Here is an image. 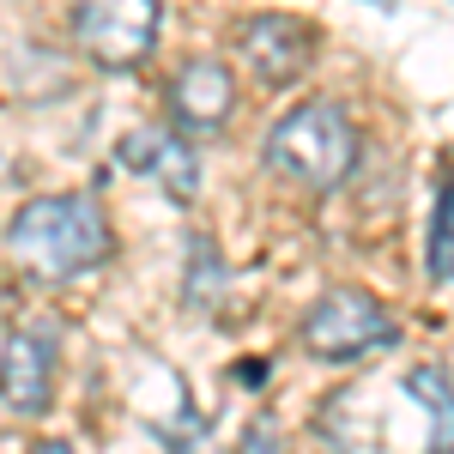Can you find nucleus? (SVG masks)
Returning <instances> with one entry per match:
<instances>
[{
  "label": "nucleus",
  "instance_id": "obj_10",
  "mask_svg": "<svg viewBox=\"0 0 454 454\" xmlns=\"http://www.w3.org/2000/svg\"><path fill=\"white\" fill-rule=\"evenodd\" d=\"M430 279L436 285H454V170L436 182V207H430Z\"/></svg>",
  "mask_w": 454,
  "mask_h": 454
},
{
  "label": "nucleus",
  "instance_id": "obj_6",
  "mask_svg": "<svg viewBox=\"0 0 454 454\" xmlns=\"http://www.w3.org/2000/svg\"><path fill=\"white\" fill-rule=\"evenodd\" d=\"M170 121L182 140H212L231 115H237V79L224 61H212V55H194V61H182L170 79Z\"/></svg>",
  "mask_w": 454,
  "mask_h": 454
},
{
  "label": "nucleus",
  "instance_id": "obj_1",
  "mask_svg": "<svg viewBox=\"0 0 454 454\" xmlns=\"http://www.w3.org/2000/svg\"><path fill=\"white\" fill-rule=\"evenodd\" d=\"M6 248L36 279H79L109 261V218L85 194H36L6 224Z\"/></svg>",
  "mask_w": 454,
  "mask_h": 454
},
{
  "label": "nucleus",
  "instance_id": "obj_4",
  "mask_svg": "<svg viewBox=\"0 0 454 454\" xmlns=\"http://www.w3.org/2000/svg\"><path fill=\"white\" fill-rule=\"evenodd\" d=\"M394 340H400L394 315H387L370 291H357V285L327 291V297L303 315V346H309V357H321V364H357V357H370V351H387Z\"/></svg>",
  "mask_w": 454,
  "mask_h": 454
},
{
  "label": "nucleus",
  "instance_id": "obj_2",
  "mask_svg": "<svg viewBox=\"0 0 454 454\" xmlns=\"http://www.w3.org/2000/svg\"><path fill=\"white\" fill-rule=\"evenodd\" d=\"M267 170L309 188V194H333L351 170H357V128L333 98H309V104L285 109L267 134Z\"/></svg>",
  "mask_w": 454,
  "mask_h": 454
},
{
  "label": "nucleus",
  "instance_id": "obj_7",
  "mask_svg": "<svg viewBox=\"0 0 454 454\" xmlns=\"http://www.w3.org/2000/svg\"><path fill=\"white\" fill-rule=\"evenodd\" d=\"M55 394V327H12L0 346V406L36 419Z\"/></svg>",
  "mask_w": 454,
  "mask_h": 454
},
{
  "label": "nucleus",
  "instance_id": "obj_8",
  "mask_svg": "<svg viewBox=\"0 0 454 454\" xmlns=\"http://www.w3.org/2000/svg\"><path fill=\"white\" fill-rule=\"evenodd\" d=\"M115 158L134 176H152L176 207H194L200 194V158H194V140H182L170 128H134L128 140L115 145Z\"/></svg>",
  "mask_w": 454,
  "mask_h": 454
},
{
  "label": "nucleus",
  "instance_id": "obj_11",
  "mask_svg": "<svg viewBox=\"0 0 454 454\" xmlns=\"http://www.w3.org/2000/svg\"><path fill=\"white\" fill-rule=\"evenodd\" d=\"M237 454H285V436H279V424H273V419L248 424V430H243V442H237Z\"/></svg>",
  "mask_w": 454,
  "mask_h": 454
},
{
  "label": "nucleus",
  "instance_id": "obj_5",
  "mask_svg": "<svg viewBox=\"0 0 454 454\" xmlns=\"http://www.w3.org/2000/svg\"><path fill=\"white\" fill-rule=\"evenodd\" d=\"M237 49H243V61L254 67L261 85H297L315 61V25L303 19H291V12H254L237 25Z\"/></svg>",
  "mask_w": 454,
  "mask_h": 454
},
{
  "label": "nucleus",
  "instance_id": "obj_9",
  "mask_svg": "<svg viewBox=\"0 0 454 454\" xmlns=\"http://www.w3.org/2000/svg\"><path fill=\"white\" fill-rule=\"evenodd\" d=\"M406 394L419 400L424 419H430L424 454H454V387H449V376H442L436 364H419V370L406 376Z\"/></svg>",
  "mask_w": 454,
  "mask_h": 454
},
{
  "label": "nucleus",
  "instance_id": "obj_12",
  "mask_svg": "<svg viewBox=\"0 0 454 454\" xmlns=\"http://www.w3.org/2000/svg\"><path fill=\"white\" fill-rule=\"evenodd\" d=\"M31 454H73V449H67V442H55V436H43V442H36Z\"/></svg>",
  "mask_w": 454,
  "mask_h": 454
},
{
  "label": "nucleus",
  "instance_id": "obj_3",
  "mask_svg": "<svg viewBox=\"0 0 454 454\" xmlns=\"http://www.w3.org/2000/svg\"><path fill=\"white\" fill-rule=\"evenodd\" d=\"M164 0H79L73 6V43L91 67L128 73L158 49Z\"/></svg>",
  "mask_w": 454,
  "mask_h": 454
}]
</instances>
